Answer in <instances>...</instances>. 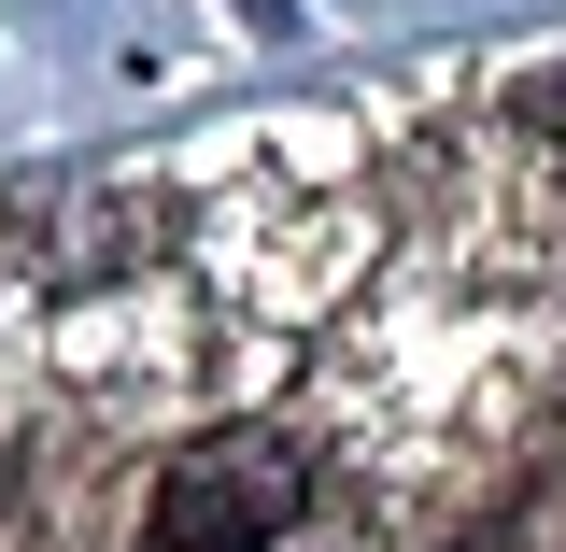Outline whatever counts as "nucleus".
I'll use <instances>...</instances> for the list:
<instances>
[{"mask_svg": "<svg viewBox=\"0 0 566 552\" xmlns=\"http://www.w3.org/2000/svg\"><path fill=\"white\" fill-rule=\"evenodd\" d=\"M439 241L495 283H566V58L510 71L468 128L424 156Z\"/></svg>", "mask_w": 566, "mask_h": 552, "instance_id": "obj_1", "label": "nucleus"}, {"mask_svg": "<svg viewBox=\"0 0 566 552\" xmlns=\"http://www.w3.org/2000/svg\"><path fill=\"white\" fill-rule=\"evenodd\" d=\"M482 552H566V468H553V482H524V496H510V510L482 524Z\"/></svg>", "mask_w": 566, "mask_h": 552, "instance_id": "obj_3", "label": "nucleus"}, {"mask_svg": "<svg viewBox=\"0 0 566 552\" xmlns=\"http://www.w3.org/2000/svg\"><path fill=\"white\" fill-rule=\"evenodd\" d=\"M312 510V454L270 425H212L142 482V552H270Z\"/></svg>", "mask_w": 566, "mask_h": 552, "instance_id": "obj_2", "label": "nucleus"}]
</instances>
